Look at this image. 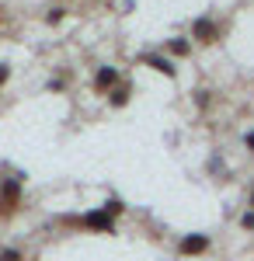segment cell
I'll list each match as a JSON object with an SVG mask.
<instances>
[{
  "label": "cell",
  "mask_w": 254,
  "mask_h": 261,
  "mask_svg": "<svg viewBox=\"0 0 254 261\" xmlns=\"http://www.w3.org/2000/svg\"><path fill=\"white\" fill-rule=\"evenodd\" d=\"M70 226H87V230H98V233H112L115 230V220L108 209H94V213H84L77 220H66Z\"/></svg>",
  "instance_id": "cell-1"
},
{
  "label": "cell",
  "mask_w": 254,
  "mask_h": 261,
  "mask_svg": "<svg viewBox=\"0 0 254 261\" xmlns=\"http://www.w3.org/2000/svg\"><path fill=\"white\" fill-rule=\"evenodd\" d=\"M21 178H7L0 181V216H11L14 209L21 205Z\"/></svg>",
  "instance_id": "cell-2"
},
{
  "label": "cell",
  "mask_w": 254,
  "mask_h": 261,
  "mask_svg": "<svg viewBox=\"0 0 254 261\" xmlns=\"http://www.w3.org/2000/svg\"><path fill=\"white\" fill-rule=\"evenodd\" d=\"M219 32H223V28H219L213 18H195L192 21V39L202 42V45H213V42L219 39Z\"/></svg>",
  "instance_id": "cell-3"
},
{
  "label": "cell",
  "mask_w": 254,
  "mask_h": 261,
  "mask_svg": "<svg viewBox=\"0 0 254 261\" xmlns=\"http://www.w3.org/2000/svg\"><path fill=\"white\" fill-rule=\"evenodd\" d=\"M118 84H122V73L115 66H98V73H94V91L98 94H112Z\"/></svg>",
  "instance_id": "cell-4"
},
{
  "label": "cell",
  "mask_w": 254,
  "mask_h": 261,
  "mask_svg": "<svg viewBox=\"0 0 254 261\" xmlns=\"http://www.w3.org/2000/svg\"><path fill=\"white\" fill-rule=\"evenodd\" d=\"M206 251H209L206 233H185L181 244H177V254H185V258H195V254H206Z\"/></svg>",
  "instance_id": "cell-5"
},
{
  "label": "cell",
  "mask_w": 254,
  "mask_h": 261,
  "mask_svg": "<svg viewBox=\"0 0 254 261\" xmlns=\"http://www.w3.org/2000/svg\"><path fill=\"white\" fill-rule=\"evenodd\" d=\"M143 63H146V66H154L157 73H164V77H174V73H177L174 63L167 60V56H157V53H146V56H143Z\"/></svg>",
  "instance_id": "cell-6"
},
{
  "label": "cell",
  "mask_w": 254,
  "mask_h": 261,
  "mask_svg": "<svg viewBox=\"0 0 254 261\" xmlns=\"http://www.w3.org/2000/svg\"><path fill=\"white\" fill-rule=\"evenodd\" d=\"M129 94H133L129 84H118L115 91L108 94V105H112V108H125V105H129Z\"/></svg>",
  "instance_id": "cell-7"
},
{
  "label": "cell",
  "mask_w": 254,
  "mask_h": 261,
  "mask_svg": "<svg viewBox=\"0 0 254 261\" xmlns=\"http://www.w3.org/2000/svg\"><path fill=\"white\" fill-rule=\"evenodd\" d=\"M167 53H171V56H188V53H192V42L188 39H171L167 42Z\"/></svg>",
  "instance_id": "cell-8"
},
{
  "label": "cell",
  "mask_w": 254,
  "mask_h": 261,
  "mask_svg": "<svg viewBox=\"0 0 254 261\" xmlns=\"http://www.w3.org/2000/svg\"><path fill=\"white\" fill-rule=\"evenodd\" d=\"M0 261H24V251L21 247H4L0 251Z\"/></svg>",
  "instance_id": "cell-9"
},
{
  "label": "cell",
  "mask_w": 254,
  "mask_h": 261,
  "mask_svg": "<svg viewBox=\"0 0 254 261\" xmlns=\"http://www.w3.org/2000/svg\"><path fill=\"white\" fill-rule=\"evenodd\" d=\"M101 209H108L112 216H118V213H122L125 205H122V202H118V199H108V202H105V205H101Z\"/></svg>",
  "instance_id": "cell-10"
},
{
  "label": "cell",
  "mask_w": 254,
  "mask_h": 261,
  "mask_svg": "<svg viewBox=\"0 0 254 261\" xmlns=\"http://www.w3.org/2000/svg\"><path fill=\"white\" fill-rule=\"evenodd\" d=\"M240 226H244V230H254V209H247V213L240 216Z\"/></svg>",
  "instance_id": "cell-11"
},
{
  "label": "cell",
  "mask_w": 254,
  "mask_h": 261,
  "mask_svg": "<svg viewBox=\"0 0 254 261\" xmlns=\"http://www.w3.org/2000/svg\"><path fill=\"white\" fill-rule=\"evenodd\" d=\"M45 21H49V24H56V21H63V7H53V11L45 14Z\"/></svg>",
  "instance_id": "cell-12"
},
{
  "label": "cell",
  "mask_w": 254,
  "mask_h": 261,
  "mask_svg": "<svg viewBox=\"0 0 254 261\" xmlns=\"http://www.w3.org/2000/svg\"><path fill=\"white\" fill-rule=\"evenodd\" d=\"M7 77H11V70H7V66H4V63H0V87H4V84H7Z\"/></svg>",
  "instance_id": "cell-13"
},
{
  "label": "cell",
  "mask_w": 254,
  "mask_h": 261,
  "mask_svg": "<svg viewBox=\"0 0 254 261\" xmlns=\"http://www.w3.org/2000/svg\"><path fill=\"white\" fill-rule=\"evenodd\" d=\"M244 146H247V150H251V153H254V129H251V133H247V136H244Z\"/></svg>",
  "instance_id": "cell-14"
},
{
  "label": "cell",
  "mask_w": 254,
  "mask_h": 261,
  "mask_svg": "<svg viewBox=\"0 0 254 261\" xmlns=\"http://www.w3.org/2000/svg\"><path fill=\"white\" fill-rule=\"evenodd\" d=\"M251 209H254V192H251Z\"/></svg>",
  "instance_id": "cell-15"
}]
</instances>
